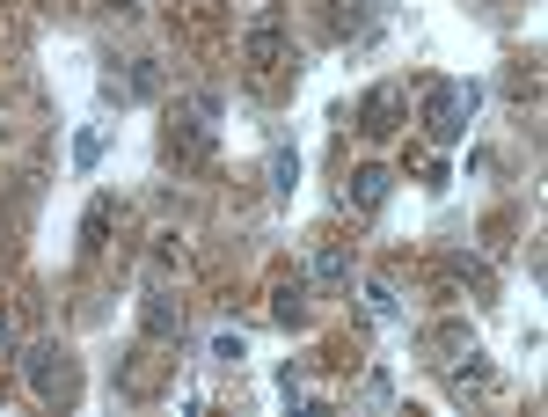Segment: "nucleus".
<instances>
[{
  "mask_svg": "<svg viewBox=\"0 0 548 417\" xmlns=\"http://www.w3.org/2000/svg\"><path fill=\"white\" fill-rule=\"evenodd\" d=\"M147 330L154 337H183V315L169 308V300H147Z\"/></svg>",
  "mask_w": 548,
  "mask_h": 417,
  "instance_id": "obj_7",
  "label": "nucleus"
},
{
  "mask_svg": "<svg viewBox=\"0 0 548 417\" xmlns=\"http://www.w3.org/2000/svg\"><path fill=\"white\" fill-rule=\"evenodd\" d=\"M475 103H483L475 81H432L424 88V132H432L439 147H454V139L468 132V118H475Z\"/></svg>",
  "mask_w": 548,
  "mask_h": 417,
  "instance_id": "obj_1",
  "label": "nucleus"
},
{
  "mask_svg": "<svg viewBox=\"0 0 548 417\" xmlns=\"http://www.w3.org/2000/svg\"><path fill=\"white\" fill-rule=\"evenodd\" d=\"M30 381H37V396H52V388H59V352H52V344H37V352H30Z\"/></svg>",
  "mask_w": 548,
  "mask_h": 417,
  "instance_id": "obj_4",
  "label": "nucleus"
},
{
  "mask_svg": "<svg viewBox=\"0 0 548 417\" xmlns=\"http://www.w3.org/2000/svg\"><path fill=\"white\" fill-rule=\"evenodd\" d=\"M8 352H15V322L0 315V359H8Z\"/></svg>",
  "mask_w": 548,
  "mask_h": 417,
  "instance_id": "obj_9",
  "label": "nucleus"
},
{
  "mask_svg": "<svg viewBox=\"0 0 548 417\" xmlns=\"http://www.w3.org/2000/svg\"><path fill=\"white\" fill-rule=\"evenodd\" d=\"M249 59H256V66L278 59V22H256V30H249Z\"/></svg>",
  "mask_w": 548,
  "mask_h": 417,
  "instance_id": "obj_6",
  "label": "nucleus"
},
{
  "mask_svg": "<svg viewBox=\"0 0 548 417\" xmlns=\"http://www.w3.org/2000/svg\"><path fill=\"white\" fill-rule=\"evenodd\" d=\"M315 278H329V286H344V278H351V264L337 257V249H329V257H315Z\"/></svg>",
  "mask_w": 548,
  "mask_h": 417,
  "instance_id": "obj_8",
  "label": "nucleus"
},
{
  "mask_svg": "<svg viewBox=\"0 0 548 417\" xmlns=\"http://www.w3.org/2000/svg\"><path fill=\"white\" fill-rule=\"evenodd\" d=\"M395 110H402V88H373V96H366V110H359V125L380 139V132H395Z\"/></svg>",
  "mask_w": 548,
  "mask_h": 417,
  "instance_id": "obj_2",
  "label": "nucleus"
},
{
  "mask_svg": "<svg viewBox=\"0 0 548 417\" xmlns=\"http://www.w3.org/2000/svg\"><path fill=\"white\" fill-rule=\"evenodd\" d=\"M380 198H388V169H359L351 176V205H359V213H380Z\"/></svg>",
  "mask_w": 548,
  "mask_h": 417,
  "instance_id": "obj_3",
  "label": "nucleus"
},
{
  "mask_svg": "<svg viewBox=\"0 0 548 417\" xmlns=\"http://www.w3.org/2000/svg\"><path fill=\"white\" fill-rule=\"evenodd\" d=\"M103 235H110V198H95L81 220V249H103Z\"/></svg>",
  "mask_w": 548,
  "mask_h": 417,
  "instance_id": "obj_5",
  "label": "nucleus"
}]
</instances>
